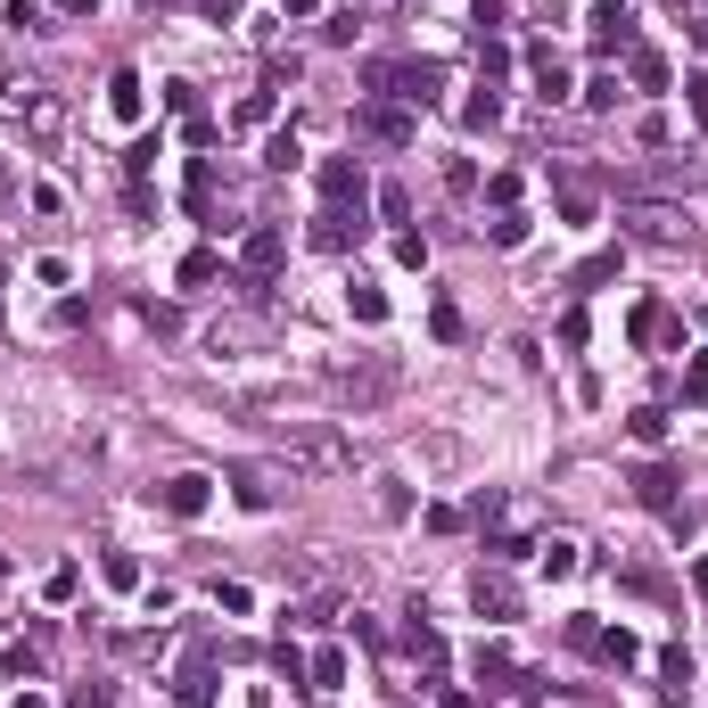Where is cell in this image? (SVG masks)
Instances as JSON below:
<instances>
[{"label":"cell","instance_id":"cell-28","mask_svg":"<svg viewBox=\"0 0 708 708\" xmlns=\"http://www.w3.org/2000/svg\"><path fill=\"white\" fill-rule=\"evenodd\" d=\"M626 429H634V445H659V437H668V412H659V404H643V412L626 420Z\"/></svg>","mask_w":708,"mask_h":708},{"label":"cell","instance_id":"cell-5","mask_svg":"<svg viewBox=\"0 0 708 708\" xmlns=\"http://www.w3.org/2000/svg\"><path fill=\"white\" fill-rule=\"evenodd\" d=\"M585 34H594V50H634V9L626 0H594V17H585Z\"/></svg>","mask_w":708,"mask_h":708},{"label":"cell","instance_id":"cell-14","mask_svg":"<svg viewBox=\"0 0 708 708\" xmlns=\"http://www.w3.org/2000/svg\"><path fill=\"white\" fill-rule=\"evenodd\" d=\"M626 223H634V231H643V240H684V231H692V223H684V215H675V206H634Z\"/></svg>","mask_w":708,"mask_h":708},{"label":"cell","instance_id":"cell-30","mask_svg":"<svg viewBox=\"0 0 708 708\" xmlns=\"http://www.w3.org/2000/svg\"><path fill=\"white\" fill-rule=\"evenodd\" d=\"M429 330L453 346V338H462V305H453V297H437V305H429Z\"/></svg>","mask_w":708,"mask_h":708},{"label":"cell","instance_id":"cell-31","mask_svg":"<svg viewBox=\"0 0 708 708\" xmlns=\"http://www.w3.org/2000/svg\"><path fill=\"white\" fill-rule=\"evenodd\" d=\"M486 240H495V247H520V240H527V215H495V223H486Z\"/></svg>","mask_w":708,"mask_h":708},{"label":"cell","instance_id":"cell-9","mask_svg":"<svg viewBox=\"0 0 708 708\" xmlns=\"http://www.w3.org/2000/svg\"><path fill=\"white\" fill-rule=\"evenodd\" d=\"M354 240H363V223H354L346 206H321V215H314V247H321V256H346Z\"/></svg>","mask_w":708,"mask_h":708},{"label":"cell","instance_id":"cell-13","mask_svg":"<svg viewBox=\"0 0 708 708\" xmlns=\"http://www.w3.org/2000/svg\"><path fill=\"white\" fill-rule=\"evenodd\" d=\"M585 651L610 659V668H634V659H643V643H634L626 626H594V643H585Z\"/></svg>","mask_w":708,"mask_h":708},{"label":"cell","instance_id":"cell-2","mask_svg":"<svg viewBox=\"0 0 708 708\" xmlns=\"http://www.w3.org/2000/svg\"><path fill=\"white\" fill-rule=\"evenodd\" d=\"M354 141H379V149H412V141H420V115H412V108H354Z\"/></svg>","mask_w":708,"mask_h":708},{"label":"cell","instance_id":"cell-42","mask_svg":"<svg viewBox=\"0 0 708 708\" xmlns=\"http://www.w3.org/2000/svg\"><path fill=\"white\" fill-rule=\"evenodd\" d=\"M321 0H280V17H314Z\"/></svg>","mask_w":708,"mask_h":708},{"label":"cell","instance_id":"cell-10","mask_svg":"<svg viewBox=\"0 0 708 708\" xmlns=\"http://www.w3.org/2000/svg\"><path fill=\"white\" fill-rule=\"evenodd\" d=\"M626 338H634V346H659V338H675V314L659 297H643V305H634V321H626Z\"/></svg>","mask_w":708,"mask_h":708},{"label":"cell","instance_id":"cell-19","mask_svg":"<svg viewBox=\"0 0 708 708\" xmlns=\"http://www.w3.org/2000/svg\"><path fill=\"white\" fill-rule=\"evenodd\" d=\"M659 675H668V700L684 708V692H692V651H684V643H668V651H659Z\"/></svg>","mask_w":708,"mask_h":708},{"label":"cell","instance_id":"cell-43","mask_svg":"<svg viewBox=\"0 0 708 708\" xmlns=\"http://www.w3.org/2000/svg\"><path fill=\"white\" fill-rule=\"evenodd\" d=\"M58 17H91V0H50Z\"/></svg>","mask_w":708,"mask_h":708},{"label":"cell","instance_id":"cell-37","mask_svg":"<svg viewBox=\"0 0 708 708\" xmlns=\"http://www.w3.org/2000/svg\"><path fill=\"white\" fill-rule=\"evenodd\" d=\"M66 708H115V684H75V700Z\"/></svg>","mask_w":708,"mask_h":708},{"label":"cell","instance_id":"cell-44","mask_svg":"<svg viewBox=\"0 0 708 708\" xmlns=\"http://www.w3.org/2000/svg\"><path fill=\"white\" fill-rule=\"evenodd\" d=\"M247 708H272V692H247Z\"/></svg>","mask_w":708,"mask_h":708},{"label":"cell","instance_id":"cell-3","mask_svg":"<svg viewBox=\"0 0 708 708\" xmlns=\"http://www.w3.org/2000/svg\"><path fill=\"white\" fill-rule=\"evenodd\" d=\"M280 264H289V240H280L272 223H256V231L240 240V272H247V289H264V280L280 272Z\"/></svg>","mask_w":708,"mask_h":708},{"label":"cell","instance_id":"cell-20","mask_svg":"<svg viewBox=\"0 0 708 708\" xmlns=\"http://www.w3.org/2000/svg\"><path fill=\"white\" fill-rule=\"evenodd\" d=\"M626 75H634V91H668V58L659 50H626Z\"/></svg>","mask_w":708,"mask_h":708},{"label":"cell","instance_id":"cell-4","mask_svg":"<svg viewBox=\"0 0 708 708\" xmlns=\"http://www.w3.org/2000/svg\"><path fill=\"white\" fill-rule=\"evenodd\" d=\"M157 503H166L173 520H206V503H215V478H198V469H173V478L157 486Z\"/></svg>","mask_w":708,"mask_h":708},{"label":"cell","instance_id":"cell-18","mask_svg":"<svg viewBox=\"0 0 708 708\" xmlns=\"http://www.w3.org/2000/svg\"><path fill=\"white\" fill-rule=\"evenodd\" d=\"M305 684L338 692V684H346V651H338V643H330V651H314V659H305Z\"/></svg>","mask_w":708,"mask_h":708},{"label":"cell","instance_id":"cell-17","mask_svg":"<svg viewBox=\"0 0 708 708\" xmlns=\"http://www.w3.org/2000/svg\"><path fill=\"white\" fill-rule=\"evenodd\" d=\"M108 115H115V124H141V75H132V66L108 75Z\"/></svg>","mask_w":708,"mask_h":708},{"label":"cell","instance_id":"cell-8","mask_svg":"<svg viewBox=\"0 0 708 708\" xmlns=\"http://www.w3.org/2000/svg\"><path fill=\"white\" fill-rule=\"evenodd\" d=\"M469 610L478 618H520V585H511L503 569H478V577H469Z\"/></svg>","mask_w":708,"mask_h":708},{"label":"cell","instance_id":"cell-41","mask_svg":"<svg viewBox=\"0 0 708 708\" xmlns=\"http://www.w3.org/2000/svg\"><path fill=\"white\" fill-rule=\"evenodd\" d=\"M692 594H700V601H708V552H700V560H692Z\"/></svg>","mask_w":708,"mask_h":708},{"label":"cell","instance_id":"cell-1","mask_svg":"<svg viewBox=\"0 0 708 708\" xmlns=\"http://www.w3.org/2000/svg\"><path fill=\"white\" fill-rule=\"evenodd\" d=\"M363 83H371V91H395L412 115H420V108H437V91H445V66H437V58H404V66L379 58V66H363Z\"/></svg>","mask_w":708,"mask_h":708},{"label":"cell","instance_id":"cell-38","mask_svg":"<svg viewBox=\"0 0 708 708\" xmlns=\"http://www.w3.org/2000/svg\"><path fill=\"white\" fill-rule=\"evenodd\" d=\"M395 264H412V272H420V264H429V240H420V231H404V240H395Z\"/></svg>","mask_w":708,"mask_h":708},{"label":"cell","instance_id":"cell-35","mask_svg":"<svg viewBox=\"0 0 708 708\" xmlns=\"http://www.w3.org/2000/svg\"><path fill=\"white\" fill-rule=\"evenodd\" d=\"M99 569H108V585H141V560H132V552H108Z\"/></svg>","mask_w":708,"mask_h":708},{"label":"cell","instance_id":"cell-27","mask_svg":"<svg viewBox=\"0 0 708 708\" xmlns=\"http://www.w3.org/2000/svg\"><path fill=\"white\" fill-rule=\"evenodd\" d=\"M215 272H223V256H215V247H198V256H182V289H206Z\"/></svg>","mask_w":708,"mask_h":708},{"label":"cell","instance_id":"cell-40","mask_svg":"<svg viewBox=\"0 0 708 708\" xmlns=\"http://www.w3.org/2000/svg\"><path fill=\"white\" fill-rule=\"evenodd\" d=\"M198 9H206L215 25H231V17H240V0H198Z\"/></svg>","mask_w":708,"mask_h":708},{"label":"cell","instance_id":"cell-45","mask_svg":"<svg viewBox=\"0 0 708 708\" xmlns=\"http://www.w3.org/2000/svg\"><path fill=\"white\" fill-rule=\"evenodd\" d=\"M9 708H41V700H34V692H25V700H9Z\"/></svg>","mask_w":708,"mask_h":708},{"label":"cell","instance_id":"cell-6","mask_svg":"<svg viewBox=\"0 0 708 708\" xmlns=\"http://www.w3.org/2000/svg\"><path fill=\"white\" fill-rule=\"evenodd\" d=\"M314 190H321V206H363V157H321Z\"/></svg>","mask_w":708,"mask_h":708},{"label":"cell","instance_id":"cell-32","mask_svg":"<svg viewBox=\"0 0 708 708\" xmlns=\"http://www.w3.org/2000/svg\"><path fill=\"white\" fill-rule=\"evenodd\" d=\"M684 395H692V404H708V346L684 363Z\"/></svg>","mask_w":708,"mask_h":708},{"label":"cell","instance_id":"cell-21","mask_svg":"<svg viewBox=\"0 0 708 708\" xmlns=\"http://www.w3.org/2000/svg\"><path fill=\"white\" fill-rule=\"evenodd\" d=\"M536 560H544V577H577V544H569V536H544Z\"/></svg>","mask_w":708,"mask_h":708},{"label":"cell","instance_id":"cell-11","mask_svg":"<svg viewBox=\"0 0 708 708\" xmlns=\"http://www.w3.org/2000/svg\"><path fill=\"white\" fill-rule=\"evenodd\" d=\"M675 486H684V478H675L668 462H651L643 478H634V495H643V511H668V520H675Z\"/></svg>","mask_w":708,"mask_h":708},{"label":"cell","instance_id":"cell-33","mask_svg":"<svg viewBox=\"0 0 708 708\" xmlns=\"http://www.w3.org/2000/svg\"><path fill=\"white\" fill-rule=\"evenodd\" d=\"M149 166H157V141H132V157H124V173H132V190L149 182Z\"/></svg>","mask_w":708,"mask_h":708},{"label":"cell","instance_id":"cell-26","mask_svg":"<svg viewBox=\"0 0 708 708\" xmlns=\"http://www.w3.org/2000/svg\"><path fill=\"white\" fill-rule=\"evenodd\" d=\"M495 115H503V99H495V91H486V83H478V99H469V108H462V124H469V132H495Z\"/></svg>","mask_w":708,"mask_h":708},{"label":"cell","instance_id":"cell-7","mask_svg":"<svg viewBox=\"0 0 708 708\" xmlns=\"http://www.w3.org/2000/svg\"><path fill=\"white\" fill-rule=\"evenodd\" d=\"M527 83H536V99H544V108L577 91V83H569V58H560L552 41H536V50H527Z\"/></svg>","mask_w":708,"mask_h":708},{"label":"cell","instance_id":"cell-39","mask_svg":"<svg viewBox=\"0 0 708 708\" xmlns=\"http://www.w3.org/2000/svg\"><path fill=\"white\" fill-rule=\"evenodd\" d=\"M585 108H618V75H594V83H585Z\"/></svg>","mask_w":708,"mask_h":708},{"label":"cell","instance_id":"cell-12","mask_svg":"<svg viewBox=\"0 0 708 708\" xmlns=\"http://www.w3.org/2000/svg\"><path fill=\"white\" fill-rule=\"evenodd\" d=\"M173 700H182V708H215V684H206V643L190 651V668L173 675Z\"/></svg>","mask_w":708,"mask_h":708},{"label":"cell","instance_id":"cell-36","mask_svg":"<svg viewBox=\"0 0 708 708\" xmlns=\"http://www.w3.org/2000/svg\"><path fill=\"white\" fill-rule=\"evenodd\" d=\"M585 330H594V321H585V305H569V314H560V346H585Z\"/></svg>","mask_w":708,"mask_h":708},{"label":"cell","instance_id":"cell-25","mask_svg":"<svg viewBox=\"0 0 708 708\" xmlns=\"http://www.w3.org/2000/svg\"><path fill=\"white\" fill-rule=\"evenodd\" d=\"M190 215H215V166L206 157L190 166Z\"/></svg>","mask_w":708,"mask_h":708},{"label":"cell","instance_id":"cell-29","mask_svg":"<svg viewBox=\"0 0 708 708\" xmlns=\"http://www.w3.org/2000/svg\"><path fill=\"white\" fill-rule=\"evenodd\" d=\"M478 75H486V91L511 75V50H503V41H478Z\"/></svg>","mask_w":708,"mask_h":708},{"label":"cell","instance_id":"cell-22","mask_svg":"<svg viewBox=\"0 0 708 708\" xmlns=\"http://www.w3.org/2000/svg\"><path fill=\"white\" fill-rule=\"evenodd\" d=\"M618 264H626L618 247H601V256H585V264H577V289H601V280H618Z\"/></svg>","mask_w":708,"mask_h":708},{"label":"cell","instance_id":"cell-23","mask_svg":"<svg viewBox=\"0 0 708 708\" xmlns=\"http://www.w3.org/2000/svg\"><path fill=\"white\" fill-rule=\"evenodd\" d=\"M297 157H305V141H297V132H272V141H264V166H272V173H289Z\"/></svg>","mask_w":708,"mask_h":708},{"label":"cell","instance_id":"cell-15","mask_svg":"<svg viewBox=\"0 0 708 708\" xmlns=\"http://www.w3.org/2000/svg\"><path fill=\"white\" fill-rule=\"evenodd\" d=\"M395 371L388 363H371V371H338V395H354V404H371V395H388Z\"/></svg>","mask_w":708,"mask_h":708},{"label":"cell","instance_id":"cell-34","mask_svg":"<svg viewBox=\"0 0 708 708\" xmlns=\"http://www.w3.org/2000/svg\"><path fill=\"white\" fill-rule=\"evenodd\" d=\"M240 503H247V511H264V503H272V486H264V469H240Z\"/></svg>","mask_w":708,"mask_h":708},{"label":"cell","instance_id":"cell-24","mask_svg":"<svg viewBox=\"0 0 708 708\" xmlns=\"http://www.w3.org/2000/svg\"><path fill=\"white\" fill-rule=\"evenodd\" d=\"M346 305H354V321H388V297H379L371 280H354V289H346Z\"/></svg>","mask_w":708,"mask_h":708},{"label":"cell","instance_id":"cell-16","mask_svg":"<svg viewBox=\"0 0 708 708\" xmlns=\"http://www.w3.org/2000/svg\"><path fill=\"white\" fill-rule=\"evenodd\" d=\"M478 684H486V692H520V668H511L503 643H486V651H478Z\"/></svg>","mask_w":708,"mask_h":708}]
</instances>
